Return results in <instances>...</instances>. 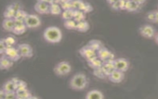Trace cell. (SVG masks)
Instances as JSON below:
<instances>
[{
	"mask_svg": "<svg viewBox=\"0 0 158 99\" xmlns=\"http://www.w3.org/2000/svg\"><path fill=\"white\" fill-rule=\"evenodd\" d=\"M43 38L50 43H59L62 38V33L59 28L56 26H49L43 32Z\"/></svg>",
	"mask_w": 158,
	"mask_h": 99,
	"instance_id": "obj_1",
	"label": "cell"
},
{
	"mask_svg": "<svg viewBox=\"0 0 158 99\" xmlns=\"http://www.w3.org/2000/svg\"><path fill=\"white\" fill-rule=\"evenodd\" d=\"M88 84L87 77L81 72L77 73L70 79L69 82L70 87L74 90L80 91L85 89Z\"/></svg>",
	"mask_w": 158,
	"mask_h": 99,
	"instance_id": "obj_2",
	"label": "cell"
},
{
	"mask_svg": "<svg viewBox=\"0 0 158 99\" xmlns=\"http://www.w3.org/2000/svg\"><path fill=\"white\" fill-rule=\"evenodd\" d=\"M72 67L67 61H63L58 62L54 67V72L57 76H64L71 72Z\"/></svg>",
	"mask_w": 158,
	"mask_h": 99,
	"instance_id": "obj_3",
	"label": "cell"
},
{
	"mask_svg": "<svg viewBox=\"0 0 158 99\" xmlns=\"http://www.w3.org/2000/svg\"><path fill=\"white\" fill-rule=\"evenodd\" d=\"M24 22L28 28H35L41 25V22L39 17L35 14H28Z\"/></svg>",
	"mask_w": 158,
	"mask_h": 99,
	"instance_id": "obj_4",
	"label": "cell"
},
{
	"mask_svg": "<svg viewBox=\"0 0 158 99\" xmlns=\"http://www.w3.org/2000/svg\"><path fill=\"white\" fill-rule=\"evenodd\" d=\"M114 65L115 69L125 72L128 69L130 66V62L126 58H119L114 59Z\"/></svg>",
	"mask_w": 158,
	"mask_h": 99,
	"instance_id": "obj_5",
	"label": "cell"
},
{
	"mask_svg": "<svg viewBox=\"0 0 158 99\" xmlns=\"http://www.w3.org/2000/svg\"><path fill=\"white\" fill-rule=\"evenodd\" d=\"M139 33L141 36L146 38H152L156 35V30L154 27L149 24L142 25L139 29Z\"/></svg>",
	"mask_w": 158,
	"mask_h": 99,
	"instance_id": "obj_6",
	"label": "cell"
},
{
	"mask_svg": "<svg viewBox=\"0 0 158 99\" xmlns=\"http://www.w3.org/2000/svg\"><path fill=\"white\" fill-rule=\"evenodd\" d=\"M19 50L21 57L25 58H30L33 55V49L30 45L27 43H21L17 47Z\"/></svg>",
	"mask_w": 158,
	"mask_h": 99,
	"instance_id": "obj_7",
	"label": "cell"
},
{
	"mask_svg": "<svg viewBox=\"0 0 158 99\" xmlns=\"http://www.w3.org/2000/svg\"><path fill=\"white\" fill-rule=\"evenodd\" d=\"M4 54L13 62L17 61L22 58L18 48L14 46L7 47Z\"/></svg>",
	"mask_w": 158,
	"mask_h": 99,
	"instance_id": "obj_8",
	"label": "cell"
},
{
	"mask_svg": "<svg viewBox=\"0 0 158 99\" xmlns=\"http://www.w3.org/2000/svg\"><path fill=\"white\" fill-rule=\"evenodd\" d=\"M97 56L103 62L114 59V55L104 46L97 51Z\"/></svg>",
	"mask_w": 158,
	"mask_h": 99,
	"instance_id": "obj_9",
	"label": "cell"
},
{
	"mask_svg": "<svg viewBox=\"0 0 158 99\" xmlns=\"http://www.w3.org/2000/svg\"><path fill=\"white\" fill-rule=\"evenodd\" d=\"M80 54L86 61L97 55V53L91 48L88 45L81 47L78 51Z\"/></svg>",
	"mask_w": 158,
	"mask_h": 99,
	"instance_id": "obj_10",
	"label": "cell"
},
{
	"mask_svg": "<svg viewBox=\"0 0 158 99\" xmlns=\"http://www.w3.org/2000/svg\"><path fill=\"white\" fill-rule=\"evenodd\" d=\"M15 20V25L14 29L12 30V32L17 35H20L25 33L27 30V26L24 22V20Z\"/></svg>",
	"mask_w": 158,
	"mask_h": 99,
	"instance_id": "obj_11",
	"label": "cell"
},
{
	"mask_svg": "<svg viewBox=\"0 0 158 99\" xmlns=\"http://www.w3.org/2000/svg\"><path fill=\"white\" fill-rule=\"evenodd\" d=\"M124 77V72L118 71L117 69H114L108 76L110 82L116 84L121 82L123 80Z\"/></svg>",
	"mask_w": 158,
	"mask_h": 99,
	"instance_id": "obj_12",
	"label": "cell"
},
{
	"mask_svg": "<svg viewBox=\"0 0 158 99\" xmlns=\"http://www.w3.org/2000/svg\"><path fill=\"white\" fill-rule=\"evenodd\" d=\"M35 10L40 14H49V4L37 1L34 6Z\"/></svg>",
	"mask_w": 158,
	"mask_h": 99,
	"instance_id": "obj_13",
	"label": "cell"
},
{
	"mask_svg": "<svg viewBox=\"0 0 158 99\" xmlns=\"http://www.w3.org/2000/svg\"><path fill=\"white\" fill-rule=\"evenodd\" d=\"M13 61L8 58L5 54L1 56L0 67L1 70H7L10 68L13 65Z\"/></svg>",
	"mask_w": 158,
	"mask_h": 99,
	"instance_id": "obj_14",
	"label": "cell"
},
{
	"mask_svg": "<svg viewBox=\"0 0 158 99\" xmlns=\"http://www.w3.org/2000/svg\"><path fill=\"white\" fill-rule=\"evenodd\" d=\"M88 62V66L92 68L93 69H95L99 67H102L103 64V61L98 58V56L96 55L94 57L88 59L86 61Z\"/></svg>",
	"mask_w": 158,
	"mask_h": 99,
	"instance_id": "obj_15",
	"label": "cell"
},
{
	"mask_svg": "<svg viewBox=\"0 0 158 99\" xmlns=\"http://www.w3.org/2000/svg\"><path fill=\"white\" fill-rule=\"evenodd\" d=\"M15 25V20L14 18H4L2 22V28L7 32H12Z\"/></svg>",
	"mask_w": 158,
	"mask_h": 99,
	"instance_id": "obj_16",
	"label": "cell"
},
{
	"mask_svg": "<svg viewBox=\"0 0 158 99\" xmlns=\"http://www.w3.org/2000/svg\"><path fill=\"white\" fill-rule=\"evenodd\" d=\"M102 68L108 77L109 75L115 69L114 65V60H108L103 62Z\"/></svg>",
	"mask_w": 158,
	"mask_h": 99,
	"instance_id": "obj_17",
	"label": "cell"
},
{
	"mask_svg": "<svg viewBox=\"0 0 158 99\" xmlns=\"http://www.w3.org/2000/svg\"><path fill=\"white\" fill-rule=\"evenodd\" d=\"M104 97L103 93L98 90H90L85 96L86 99H102Z\"/></svg>",
	"mask_w": 158,
	"mask_h": 99,
	"instance_id": "obj_18",
	"label": "cell"
},
{
	"mask_svg": "<svg viewBox=\"0 0 158 99\" xmlns=\"http://www.w3.org/2000/svg\"><path fill=\"white\" fill-rule=\"evenodd\" d=\"M140 4L137 3L133 0H130L127 1L126 3V6H125V11L130 12H133L137 11L139 7H140Z\"/></svg>",
	"mask_w": 158,
	"mask_h": 99,
	"instance_id": "obj_19",
	"label": "cell"
},
{
	"mask_svg": "<svg viewBox=\"0 0 158 99\" xmlns=\"http://www.w3.org/2000/svg\"><path fill=\"white\" fill-rule=\"evenodd\" d=\"M16 92V95L17 99H30L32 95L30 91L27 88L17 90Z\"/></svg>",
	"mask_w": 158,
	"mask_h": 99,
	"instance_id": "obj_20",
	"label": "cell"
},
{
	"mask_svg": "<svg viewBox=\"0 0 158 99\" xmlns=\"http://www.w3.org/2000/svg\"><path fill=\"white\" fill-rule=\"evenodd\" d=\"M89 28V23L86 20H83L77 23L76 30L80 32H86Z\"/></svg>",
	"mask_w": 158,
	"mask_h": 99,
	"instance_id": "obj_21",
	"label": "cell"
},
{
	"mask_svg": "<svg viewBox=\"0 0 158 99\" xmlns=\"http://www.w3.org/2000/svg\"><path fill=\"white\" fill-rule=\"evenodd\" d=\"M61 6L56 2H53L49 4V14L52 15H59L62 14Z\"/></svg>",
	"mask_w": 158,
	"mask_h": 99,
	"instance_id": "obj_22",
	"label": "cell"
},
{
	"mask_svg": "<svg viewBox=\"0 0 158 99\" xmlns=\"http://www.w3.org/2000/svg\"><path fill=\"white\" fill-rule=\"evenodd\" d=\"M86 14L83 11L78 9H74V14L73 19L77 23L83 20H85L86 19Z\"/></svg>",
	"mask_w": 158,
	"mask_h": 99,
	"instance_id": "obj_23",
	"label": "cell"
},
{
	"mask_svg": "<svg viewBox=\"0 0 158 99\" xmlns=\"http://www.w3.org/2000/svg\"><path fill=\"white\" fill-rule=\"evenodd\" d=\"M91 48H92L93 50H94L96 53L97 51L101 49L103 45L101 41L98 40H91L87 44Z\"/></svg>",
	"mask_w": 158,
	"mask_h": 99,
	"instance_id": "obj_24",
	"label": "cell"
},
{
	"mask_svg": "<svg viewBox=\"0 0 158 99\" xmlns=\"http://www.w3.org/2000/svg\"><path fill=\"white\" fill-rule=\"evenodd\" d=\"M2 88L6 92L16 91V84L14 82H13L12 79L9 80L4 84Z\"/></svg>",
	"mask_w": 158,
	"mask_h": 99,
	"instance_id": "obj_25",
	"label": "cell"
},
{
	"mask_svg": "<svg viewBox=\"0 0 158 99\" xmlns=\"http://www.w3.org/2000/svg\"><path fill=\"white\" fill-rule=\"evenodd\" d=\"M15 12H16L12 6V5L10 4L7 6L6 9L4 10L3 12V16L4 18H14Z\"/></svg>",
	"mask_w": 158,
	"mask_h": 99,
	"instance_id": "obj_26",
	"label": "cell"
},
{
	"mask_svg": "<svg viewBox=\"0 0 158 99\" xmlns=\"http://www.w3.org/2000/svg\"><path fill=\"white\" fill-rule=\"evenodd\" d=\"M93 7L89 3H88L87 2H85V1L82 2V3L81 4V5L78 9V10L83 11L85 14L91 12L93 11Z\"/></svg>",
	"mask_w": 158,
	"mask_h": 99,
	"instance_id": "obj_27",
	"label": "cell"
},
{
	"mask_svg": "<svg viewBox=\"0 0 158 99\" xmlns=\"http://www.w3.org/2000/svg\"><path fill=\"white\" fill-rule=\"evenodd\" d=\"M64 26L68 30H76L77 22L73 19L65 20L64 22Z\"/></svg>",
	"mask_w": 158,
	"mask_h": 99,
	"instance_id": "obj_28",
	"label": "cell"
},
{
	"mask_svg": "<svg viewBox=\"0 0 158 99\" xmlns=\"http://www.w3.org/2000/svg\"><path fill=\"white\" fill-rule=\"evenodd\" d=\"M73 14H74V9H73L63 11V12H62V15H61L62 18L64 20L73 19Z\"/></svg>",
	"mask_w": 158,
	"mask_h": 99,
	"instance_id": "obj_29",
	"label": "cell"
},
{
	"mask_svg": "<svg viewBox=\"0 0 158 99\" xmlns=\"http://www.w3.org/2000/svg\"><path fill=\"white\" fill-rule=\"evenodd\" d=\"M28 13L27 12H25V11L20 9L17 11L15 14V15L14 17V19L15 20H25V18L27 17V16L28 15Z\"/></svg>",
	"mask_w": 158,
	"mask_h": 99,
	"instance_id": "obj_30",
	"label": "cell"
},
{
	"mask_svg": "<svg viewBox=\"0 0 158 99\" xmlns=\"http://www.w3.org/2000/svg\"><path fill=\"white\" fill-rule=\"evenodd\" d=\"M93 74L95 76L100 79H104L106 77H107V75L106 74L105 72L102 69V67L93 69Z\"/></svg>",
	"mask_w": 158,
	"mask_h": 99,
	"instance_id": "obj_31",
	"label": "cell"
},
{
	"mask_svg": "<svg viewBox=\"0 0 158 99\" xmlns=\"http://www.w3.org/2000/svg\"><path fill=\"white\" fill-rule=\"evenodd\" d=\"M4 41L7 45V47H9V46H14L15 44H16V40L15 39L12 37V36H9V37H7L5 38H4Z\"/></svg>",
	"mask_w": 158,
	"mask_h": 99,
	"instance_id": "obj_32",
	"label": "cell"
},
{
	"mask_svg": "<svg viewBox=\"0 0 158 99\" xmlns=\"http://www.w3.org/2000/svg\"><path fill=\"white\" fill-rule=\"evenodd\" d=\"M146 19L151 22H157L155 11L149 12L146 15Z\"/></svg>",
	"mask_w": 158,
	"mask_h": 99,
	"instance_id": "obj_33",
	"label": "cell"
},
{
	"mask_svg": "<svg viewBox=\"0 0 158 99\" xmlns=\"http://www.w3.org/2000/svg\"><path fill=\"white\" fill-rule=\"evenodd\" d=\"M60 5L61 6L62 9L64 11L73 9L72 4V0H69V1L64 2H62L60 4Z\"/></svg>",
	"mask_w": 158,
	"mask_h": 99,
	"instance_id": "obj_34",
	"label": "cell"
},
{
	"mask_svg": "<svg viewBox=\"0 0 158 99\" xmlns=\"http://www.w3.org/2000/svg\"><path fill=\"white\" fill-rule=\"evenodd\" d=\"M27 88V84L22 80L19 79L18 80V82L16 83V90L24 89V88Z\"/></svg>",
	"mask_w": 158,
	"mask_h": 99,
	"instance_id": "obj_35",
	"label": "cell"
},
{
	"mask_svg": "<svg viewBox=\"0 0 158 99\" xmlns=\"http://www.w3.org/2000/svg\"><path fill=\"white\" fill-rule=\"evenodd\" d=\"M7 48V46L4 41V38H2L0 41V53H1V55L5 54Z\"/></svg>",
	"mask_w": 158,
	"mask_h": 99,
	"instance_id": "obj_36",
	"label": "cell"
},
{
	"mask_svg": "<svg viewBox=\"0 0 158 99\" xmlns=\"http://www.w3.org/2000/svg\"><path fill=\"white\" fill-rule=\"evenodd\" d=\"M17 98L16 92L12 91V92H6L5 99H15Z\"/></svg>",
	"mask_w": 158,
	"mask_h": 99,
	"instance_id": "obj_37",
	"label": "cell"
},
{
	"mask_svg": "<svg viewBox=\"0 0 158 99\" xmlns=\"http://www.w3.org/2000/svg\"><path fill=\"white\" fill-rule=\"evenodd\" d=\"M83 1L82 0H72V8L73 9H78Z\"/></svg>",
	"mask_w": 158,
	"mask_h": 99,
	"instance_id": "obj_38",
	"label": "cell"
},
{
	"mask_svg": "<svg viewBox=\"0 0 158 99\" xmlns=\"http://www.w3.org/2000/svg\"><path fill=\"white\" fill-rule=\"evenodd\" d=\"M110 7L112 9L115 11H119L120 10V0L117 1V2H114V4L110 5Z\"/></svg>",
	"mask_w": 158,
	"mask_h": 99,
	"instance_id": "obj_39",
	"label": "cell"
},
{
	"mask_svg": "<svg viewBox=\"0 0 158 99\" xmlns=\"http://www.w3.org/2000/svg\"><path fill=\"white\" fill-rule=\"evenodd\" d=\"M11 5H12V6L13 7V8L14 9V10L15 11V12H17V11H19V10L22 9H21V6H20V4L19 3L14 2V3H13V4H11Z\"/></svg>",
	"mask_w": 158,
	"mask_h": 99,
	"instance_id": "obj_40",
	"label": "cell"
},
{
	"mask_svg": "<svg viewBox=\"0 0 158 99\" xmlns=\"http://www.w3.org/2000/svg\"><path fill=\"white\" fill-rule=\"evenodd\" d=\"M127 1L124 0H120V10H125Z\"/></svg>",
	"mask_w": 158,
	"mask_h": 99,
	"instance_id": "obj_41",
	"label": "cell"
},
{
	"mask_svg": "<svg viewBox=\"0 0 158 99\" xmlns=\"http://www.w3.org/2000/svg\"><path fill=\"white\" fill-rule=\"evenodd\" d=\"M6 91L2 88L1 91H0V98L1 99H5V96H6Z\"/></svg>",
	"mask_w": 158,
	"mask_h": 99,
	"instance_id": "obj_42",
	"label": "cell"
},
{
	"mask_svg": "<svg viewBox=\"0 0 158 99\" xmlns=\"http://www.w3.org/2000/svg\"><path fill=\"white\" fill-rule=\"evenodd\" d=\"M37 1H40V2H46L49 4L54 2V0H37Z\"/></svg>",
	"mask_w": 158,
	"mask_h": 99,
	"instance_id": "obj_43",
	"label": "cell"
},
{
	"mask_svg": "<svg viewBox=\"0 0 158 99\" xmlns=\"http://www.w3.org/2000/svg\"><path fill=\"white\" fill-rule=\"evenodd\" d=\"M133 1H135V2H136L137 3H138L140 5L144 4L145 2V1H146V0H133Z\"/></svg>",
	"mask_w": 158,
	"mask_h": 99,
	"instance_id": "obj_44",
	"label": "cell"
},
{
	"mask_svg": "<svg viewBox=\"0 0 158 99\" xmlns=\"http://www.w3.org/2000/svg\"><path fill=\"white\" fill-rule=\"evenodd\" d=\"M107 1V3L108 4H114V2H117V1H118V0H106Z\"/></svg>",
	"mask_w": 158,
	"mask_h": 99,
	"instance_id": "obj_45",
	"label": "cell"
},
{
	"mask_svg": "<svg viewBox=\"0 0 158 99\" xmlns=\"http://www.w3.org/2000/svg\"><path fill=\"white\" fill-rule=\"evenodd\" d=\"M154 41L158 45V32L157 33H156L155 36H154Z\"/></svg>",
	"mask_w": 158,
	"mask_h": 99,
	"instance_id": "obj_46",
	"label": "cell"
},
{
	"mask_svg": "<svg viewBox=\"0 0 158 99\" xmlns=\"http://www.w3.org/2000/svg\"><path fill=\"white\" fill-rule=\"evenodd\" d=\"M156 12V21L157 22H158V10L157 11H155Z\"/></svg>",
	"mask_w": 158,
	"mask_h": 99,
	"instance_id": "obj_47",
	"label": "cell"
},
{
	"mask_svg": "<svg viewBox=\"0 0 158 99\" xmlns=\"http://www.w3.org/2000/svg\"><path fill=\"white\" fill-rule=\"evenodd\" d=\"M69 1V0H60V3H62V2H66V1Z\"/></svg>",
	"mask_w": 158,
	"mask_h": 99,
	"instance_id": "obj_48",
	"label": "cell"
},
{
	"mask_svg": "<svg viewBox=\"0 0 158 99\" xmlns=\"http://www.w3.org/2000/svg\"><path fill=\"white\" fill-rule=\"evenodd\" d=\"M124 1H130V0H124Z\"/></svg>",
	"mask_w": 158,
	"mask_h": 99,
	"instance_id": "obj_49",
	"label": "cell"
}]
</instances>
